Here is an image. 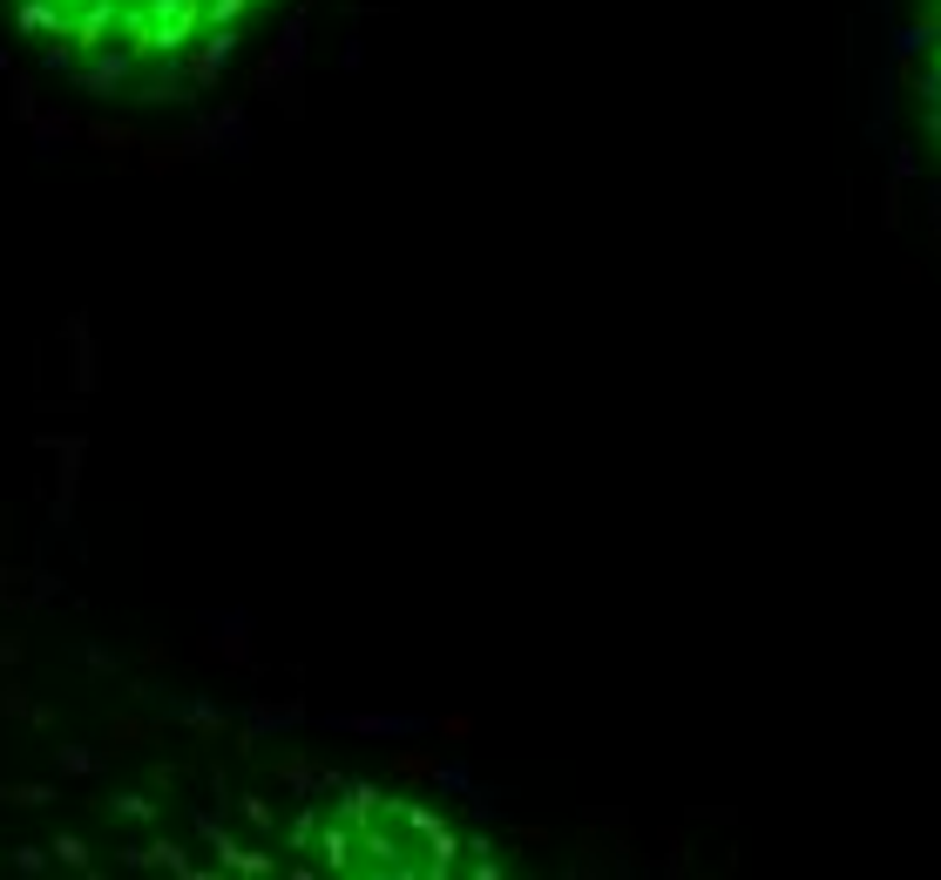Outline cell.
I'll return each mask as SVG.
<instances>
[{"label":"cell","instance_id":"1","mask_svg":"<svg viewBox=\"0 0 941 880\" xmlns=\"http://www.w3.org/2000/svg\"><path fill=\"white\" fill-rule=\"evenodd\" d=\"M28 35L89 81H177L217 61L278 0H14Z\"/></svg>","mask_w":941,"mask_h":880},{"label":"cell","instance_id":"2","mask_svg":"<svg viewBox=\"0 0 941 880\" xmlns=\"http://www.w3.org/2000/svg\"><path fill=\"white\" fill-rule=\"evenodd\" d=\"M928 88H934V116H941V0L928 14Z\"/></svg>","mask_w":941,"mask_h":880}]
</instances>
